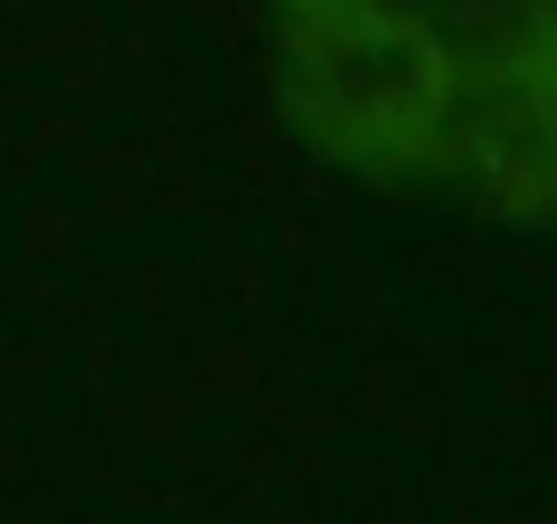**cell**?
<instances>
[{
  "label": "cell",
  "mask_w": 557,
  "mask_h": 524,
  "mask_svg": "<svg viewBox=\"0 0 557 524\" xmlns=\"http://www.w3.org/2000/svg\"><path fill=\"white\" fill-rule=\"evenodd\" d=\"M426 189L524 229H557V58L517 74H459Z\"/></svg>",
  "instance_id": "obj_2"
},
{
  "label": "cell",
  "mask_w": 557,
  "mask_h": 524,
  "mask_svg": "<svg viewBox=\"0 0 557 524\" xmlns=\"http://www.w3.org/2000/svg\"><path fill=\"white\" fill-rule=\"evenodd\" d=\"M278 9H296V0H278Z\"/></svg>",
  "instance_id": "obj_4"
},
{
  "label": "cell",
  "mask_w": 557,
  "mask_h": 524,
  "mask_svg": "<svg viewBox=\"0 0 557 524\" xmlns=\"http://www.w3.org/2000/svg\"><path fill=\"white\" fill-rule=\"evenodd\" d=\"M410 25L451 74H517L557 58V0H369Z\"/></svg>",
  "instance_id": "obj_3"
},
{
  "label": "cell",
  "mask_w": 557,
  "mask_h": 524,
  "mask_svg": "<svg viewBox=\"0 0 557 524\" xmlns=\"http://www.w3.org/2000/svg\"><path fill=\"white\" fill-rule=\"evenodd\" d=\"M459 74L410 25L377 17L369 0H296L278 9V99L287 123L329 164L394 189H426L435 132Z\"/></svg>",
  "instance_id": "obj_1"
}]
</instances>
